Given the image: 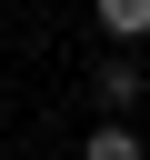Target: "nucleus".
Here are the masks:
<instances>
[{"mask_svg":"<svg viewBox=\"0 0 150 160\" xmlns=\"http://www.w3.org/2000/svg\"><path fill=\"white\" fill-rule=\"evenodd\" d=\"M90 20H100V40H120V50L150 40V0H90Z\"/></svg>","mask_w":150,"mask_h":160,"instance_id":"f03ea898","label":"nucleus"},{"mask_svg":"<svg viewBox=\"0 0 150 160\" xmlns=\"http://www.w3.org/2000/svg\"><path fill=\"white\" fill-rule=\"evenodd\" d=\"M90 100H100V110L120 120V110H140V100H150V70H140V60H130V50L110 40V60L90 70Z\"/></svg>","mask_w":150,"mask_h":160,"instance_id":"f257e3e1","label":"nucleus"},{"mask_svg":"<svg viewBox=\"0 0 150 160\" xmlns=\"http://www.w3.org/2000/svg\"><path fill=\"white\" fill-rule=\"evenodd\" d=\"M80 160H150V150H140V130H130V120H100V130L80 140Z\"/></svg>","mask_w":150,"mask_h":160,"instance_id":"7ed1b4c3","label":"nucleus"}]
</instances>
